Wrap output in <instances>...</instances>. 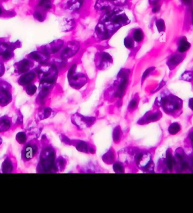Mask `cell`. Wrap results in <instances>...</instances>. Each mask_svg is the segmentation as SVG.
<instances>
[{"label":"cell","instance_id":"cell-33","mask_svg":"<svg viewBox=\"0 0 193 213\" xmlns=\"http://www.w3.org/2000/svg\"><path fill=\"white\" fill-rule=\"evenodd\" d=\"M190 139H191V140L193 141V132L190 135Z\"/></svg>","mask_w":193,"mask_h":213},{"label":"cell","instance_id":"cell-16","mask_svg":"<svg viewBox=\"0 0 193 213\" xmlns=\"http://www.w3.org/2000/svg\"><path fill=\"white\" fill-rule=\"evenodd\" d=\"M124 44L125 47L128 49H132L134 47V40L131 37H126L124 40Z\"/></svg>","mask_w":193,"mask_h":213},{"label":"cell","instance_id":"cell-5","mask_svg":"<svg viewBox=\"0 0 193 213\" xmlns=\"http://www.w3.org/2000/svg\"><path fill=\"white\" fill-rule=\"evenodd\" d=\"M32 65L33 63L28 60L21 61L18 64V71L19 73H25L30 69L31 67L32 66Z\"/></svg>","mask_w":193,"mask_h":213},{"label":"cell","instance_id":"cell-21","mask_svg":"<svg viewBox=\"0 0 193 213\" xmlns=\"http://www.w3.org/2000/svg\"><path fill=\"white\" fill-rule=\"evenodd\" d=\"M182 77L184 80L190 81L191 79H193V74L191 72H186V73H184L183 75H182Z\"/></svg>","mask_w":193,"mask_h":213},{"label":"cell","instance_id":"cell-19","mask_svg":"<svg viewBox=\"0 0 193 213\" xmlns=\"http://www.w3.org/2000/svg\"><path fill=\"white\" fill-rule=\"evenodd\" d=\"M180 130V127L177 123H173L170 126L169 128V132L170 134H176Z\"/></svg>","mask_w":193,"mask_h":213},{"label":"cell","instance_id":"cell-8","mask_svg":"<svg viewBox=\"0 0 193 213\" xmlns=\"http://www.w3.org/2000/svg\"><path fill=\"white\" fill-rule=\"evenodd\" d=\"M35 152V149L31 145H28L25 148H24L22 152V156L24 160H28L31 159L33 157L34 153Z\"/></svg>","mask_w":193,"mask_h":213},{"label":"cell","instance_id":"cell-27","mask_svg":"<svg viewBox=\"0 0 193 213\" xmlns=\"http://www.w3.org/2000/svg\"><path fill=\"white\" fill-rule=\"evenodd\" d=\"M154 7L153 9V12L154 13H156L157 12H158L159 10H160V6L159 5V4H156V5H153Z\"/></svg>","mask_w":193,"mask_h":213},{"label":"cell","instance_id":"cell-6","mask_svg":"<svg viewBox=\"0 0 193 213\" xmlns=\"http://www.w3.org/2000/svg\"><path fill=\"white\" fill-rule=\"evenodd\" d=\"M36 77V74L34 73H25L19 79V83L21 85H27L31 83Z\"/></svg>","mask_w":193,"mask_h":213},{"label":"cell","instance_id":"cell-25","mask_svg":"<svg viewBox=\"0 0 193 213\" xmlns=\"http://www.w3.org/2000/svg\"><path fill=\"white\" fill-rule=\"evenodd\" d=\"M25 135L23 133H19L17 135V140L20 142V143H23L26 140Z\"/></svg>","mask_w":193,"mask_h":213},{"label":"cell","instance_id":"cell-15","mask_svg":"<svg viewBox=\"0 0 193 213\" xmlns=\"http://www.w3.org/2000/svg\"><path fill=\"white\" fill-rule=\"evenodd\" d=\"M10 122L9 119L2 118L0 119V131L7 130L10 127Z\"/></svg>","mask_w":193,"mask_h":213},{"label":"cell","instance_id":"cell-29","mask_svg":"<svg viewBox=\"0 0 193 213\" xmlns=\"http://www.w3.org/2000/svg\"><path fill=\"white\" fill-rule=\"evenodd\" d=\"M189 105L191 110H193V98H191L189 102Z\"/></svg>","mask_w":193,"mask_h":213},{"label":"cell","instance_id":"cell-4","mask_svg":"<svg viewBox=\"0 0 193 213\" xmlns=\"http://www.w3.org/2000/svg\"><path fill=\"white\" fill-rule=\"evenodd\" d=\"M96 32L102 40H106L110 37L109 32L103 24L99 23L97 25L96 28Z\"/></svg>","mask_w":193,"mask_h":213},{"label":"cell","instance_id":"cell-12","mask_svg":"<svg viewBox=\"0 0 193 213\" xmlns=\"http://www.w3.org/2000/svg\"><path fill=\"white\" fill-rule=\"evenodd\" d=\"M128 83V77L124 78L123 80L121 81V83L120 84L119 88H118L117 91V96H121L123 94L124 91L125 90L126 87H127Z\"/></svg>","mask_w":193,"mask_h":213},{"label":"cell","instance_id":"cell-24","mask_svg":"<svg viewBox=\"0 0 193 213\" xmlns=\"http://www.w3.org/2000/svg\"><path fill=\"white\" fill-rule=\"evenodd\" d=\"M154 69H155V67H150V68L147 69L143 73V75L142 77V81L145 80L146 78L150 74V73L151 71H153Z\"/></svg>","mask_w":193,"mask_h":213},{"label":"cell","instance_id":"cell-18","mask_svg":"<svg viewBox=\"0 0 193 213\" xmlns=\"http://www.w3.org/2000/svg\"><path fill=\"white\" fill-rule=\"evenodd\" d=\"M156 26H157L158 30L159 32H163L166 30L165 23H164V20L163 19H162L157 20V22H156Z\"/></svg>","mask_w":193,"mask_h":213},{"label":"cell","instance_id":"cell-17","mask_svg":"<svg viewBox=\"0 0 193 213\" xmlns=\"http://www.w3.org/2000/svg\"><path fill=\"white\" fill-rule=\"evenodd\" d=\"M39 6L43 7L46 10L50 9L51 7V0H39Z\"/></svg>","mask_w":193,"mask_h":213},{"label":"cell","instance_id":"cell-28","mask_svg":"<svg viewBox=\"0 0 193 213\" xmlns=\"http://www.w3.org/2000/svg\"><path fill=\"white\" fill-rule=\"evenodd\" d=\"M136 106V101H132L130 103V106L131 108H134Z\"/></svg>","mask_w":193,"mask_h":213},{"label":"cell","instance_id":"cell-14","mask_svg":"<svg viewBox=\"0 0 193 213\" xmlns=\"http://www.w3.org/2000/svg\"><path fill=\"white\" fill-rule=\"evenodd\" d=\"M101 63H110L113 62L112 57L110 56V54L107 52L101 53Z\"/></svg>","mask_w":193,"mask_h":213},{"label":"cell","instance_id":"cell-2","mask_svg":"<svg viewBox=\"0 0 193 213\" xmlns=\"http://www.w3.org/2000/svg\"><path fill=\"white\" fill-rule=\"evenodd\" d=\"M80 44L76 41H70L62 50L60 57L62 60H66L73 56L79 50Z\"/></svg>","mask_w":193,"mask_h":213},{"label":"cell","instance_id":"cell-11","mask_svg":"<svg viewBox=\"0 0 193 213\" xmlns=\"http://www.w3.org/2000/svg\"><path fill=\"white\" fill-rule=\"evenodd\" d=\"M49 55L47 54L43 53H40V52H32V53L30 54V56L32 59H33L34 60L36 61H39V62H43L47 58H43V56H49Z\"/></svg>","mask_w":193,"mask_h":213},{"label":"cell","instance_id":"cell-31","mask_svg":"<svg viewBox=\"0 0 193 213\" xmlns=\"http://www.w3.org/2000/svg\"><path fill=\"white\" fill-rule=\"evenodd\" d=\"M77 3L79 4L80 6H81V5L83 3L84 0H76Z\"/></svg>","mask_w":193,"mask_h":213},{"label":"cell","instance_id":"cell-30","mask_svg":"<svg viewBox=\"0 0 193 213\" xmlns=\"http://www.w3.org/2000/svg\"><path fill=\"white\" fill-rule=\"evenodd\" d=\"M4 71H5L4 67L3 66H0V77L3 75V73H4Z\"/></svg>","mask_w":193,"mask_h":213},{"label":"cell","instance_id":"cell-7","mask_svg":"<svg viewBox=\"0 0 193 213\" xmlns=\"http://www.w3.org/2000/svg\"><path fill=\"white\" fill-rule=\"evenodd\" d=\"M163 105L166 106L168 110H176L179 108V103L175 99H172L171 97H168L164 100Z\"/></svg>","mask_w":193,"mask_h":213},{"label":"cell","instance_id":"cell-1","mask_svg":"<svg viewBox=\"0 0 193 213\" xmlns=\"http://www.w3.org/2000/svg\"><path fill=\"white\" fill-rule=\"evenodd\" d=\"M76 65L74 64L68 72V79L72 87L80 88L87 83V77L83 73H76Z\"/></svg>","mask_w":193,"mask_h":213},{"label":"cell","instance_id":"cell-13","mask_svg":"<svg viewBox=\"0 0 193 213\" xmlns=\"http://www.w3.org/2000/svg\"><path fill=\"white\" fill-rule=\"evenodd\" d=\"M133 37L134 41L137 43H140L141 41H142L144 37L143 31L140 28L136 29L133 33Z\"/></svg>","mask_w":193,"mask_h":213},{"label":"cell","instance_id":"cell-32","mask_svg":"<svg viewBox=\"0 0 193 213\" xmlns=\"http://www.w3.org/2000/svg\"><path fill=\"white\" fill-rule=\"evenodd\" d=\"M183 1L187 3H190V2L191 0H183Z\"/></svg>","mask_w":193,"mask_h":213},{"label":"cell","instance_id":"cell-10","mask_svg":"<svg viewBox=\"0 0 193 213\" xmlns=\"http://www.w3.org/2000/svg\"><path fill=\"white\" fill-rule=\"evenodd\" d=\"M191 47L190 44L187 41V38L185 37H183L181 39L179 45L178 47V50L180 53H184L187 52Z\"/></svg>","mask_w":193,"mask_h":213},{"label":"cell","instance_id":"cell-26","mask_svg":"<svg viewBox=\"0 0 193 213\" xmlns=\"http://www.w3.org/2000/svg\"><path fill=\"white\" fill-rule=\"evenodd\" d=\"M167 165L169 168V169H171L172 167V157L169 155L168 157V160H167Z\"/></svg>","mask_w":193,"mask_h":213},{"label":"cell","instance_id":"cell-23","mask_svg":"<svg viewBox=\"0 0 193 213\" xmlns=\"http://www.w3.org/2000/svg\"><path fill=\"white\" fill-rule=\"evenodd\" d=\"M33 15H34L35 18H36L37 20L40 21V22H43L44 20L43 15L41 13H40V11H37L34 13Z\"/></svg>","mask_w":193,"mask_h":213},{"label":"cell","instance_id":"cell-34","mask_svg":"<svg viewBox=\"0 0 193 213\" xmlns=\"http://www.w3.org/2000/svg\"><path fill=\"white\" fill-rule=\"evenodd\" d=\"M2 14V10L1 7H0V15H1Z\"/></svg>","mask_w":193,"mask_h":213},{"label":"cell","instance_id":"cell-9","mask_svg":"<svg viewBox=\"0 0 193 213\" xmlns=\"http://www.w3.org/2000/svg\"><path fill=\"white\" fill-rule=\"evenodd\" d=\"M183 57L180 54L173 55L168 61V65L170 67V68H173L183 60Z\"/></svg>","mask_w":193,"mask_h":213},{"label":"cell","instance_id":"cell-3","mask_svg":"<svg viewBox=\"0 0 193 213\" xmlns=\"http://www.w3.org/2000/svg\"><path fill=\"white\" fill-rule=\"evenodd\" d=\"M64 43L62 40H58L54 41L52 43H51V47L49 49H45L43 50V53L49 55L50 53H57L59 50L64 46Z\"/></svg>","mask_w":193,"mask_h":213},{"label":"cell","instance_id":"cell-20","mask_svg":"<svg viewBox=\"0 0 193 213\" xmlns=\"http://www.w3.org/2000/svg\"><path fill=\"white\" fill-rule=\"evenodd\" d=\"M37 88L35 85H30L27 86L26 91L28 94L32 95L36 91Z\"/></svg>","mask_w":193,"mask_h":213},{"label":"cell","instance_id":"cell-22","mask_svg":"<svg viewBox=\"0 0 193 213\" xmlns=\"http://www.w3.org/2000/svg\"><path fill=\"white\" fill-rule=\"evenodd\" d=\"M2 58H3V59L8 60V59H10V58L12 56V53H11V50H5V52H3V53H2Z\"/></svg>","mask_w":193,"mask_h":213}]
</instances>
